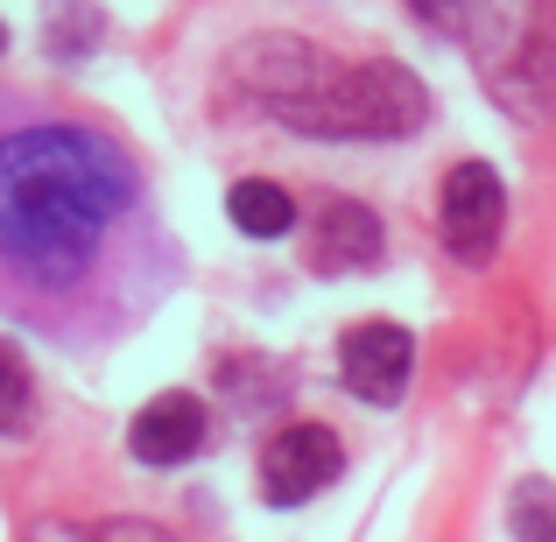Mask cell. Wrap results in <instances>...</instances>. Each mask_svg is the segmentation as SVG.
I'll return each instance as SVG.
<instances>
[{"label":"cell","mask_w":556,"mask_h":542,"mask_svg":"<svg viewBox=\"0 0 556 542\" xmlns=\"http://www.w3.org/2000/svg\"><path fill=\"white\" fill-rule=\"evenodd\" d=\"M184 254L113 127L0 85V311L71 353L127 339Z\"/></svg>","instance_id":"cell-1"},{"label":"cell","mask_w":556,"mask_h":542,"mask_svg":"<svg viewBox=\"0 0 556 542\" xmlns=\"http://www.w3.org/2000/svg\"><path fill=\"white\" fill-rule=\"evenodd\" d=\"M275 121L325 141H394L430 121V92L402 64H353V71H325L303 99L275 106Z\"/></svg>","instance_id":"cell-2"},{"label":"cell","mask_w":556,"mask_h":542,"mask_svg":"<svg viewBox=\"0 0 556 542\" xmlns=\"http://www.w3.org/2000/svg\"><path fill=\"white\" fill-rule=\"evenodd\" d=\"M345 465V444L325 430V423H282V430L261 444V493L275 507H296L311 493H325Z\"/></svg>","instance_id":"cell-3"},{"label":"cell","mask_w":556,"mask_h":542,"mask_svg":"<svg viewBox=\"0 0 556 542\" xmlns=\"http://www.w3.org/2000/svg\"><path fill=\"white\" fill-rule=\"evenodd\" d=\"M339 374L367 408H394L408 394V374H416V339L394 317H367L339 339Z\"/></svg>","instance_id":"cell-4"},{"label":"cell","mask_w":556,"mask_h":542,"mask_svg":"<svg viewBox=\"0 0 556 542\" xmlns=\"http://www.w3.org/2000/svg\"><path fill=\"white\" fill-rule=\"evenodd\" d=\"M437 218H444V247L458 261H493L501 247V218H507V190L486 163H458L444 177V198H437Z\"/></svg>","instance_id":"cell-5"},{"label":"cell","mask_w":556,"mask_h":542,"mask_svg":"<svg viewBox=\"0 0 556 542\" xmlns=\"http://www.w3.org/2000/svg\"><path fill=\"white\" fill-rule=\"evenodd\" d=\"M380 261V218L353 198H325L311 218V268L317 275H359Z\"/></svg>","instance_id":"cell-6"},{"label":"cell","mask_w":556,"mask_h":542,"mask_svg":"<svg viewBox=\"0 0 556 542\" xmlns=\"http://www.w3.org/2000/svg\"><path fill=\"white\" fill-rule=\"evenodd\" d=\"M127 444L141 465H184L204 451V402L198 394H155L135 423H127Z\"/></svg>","instance_id":"cell-7"},{"label":"cell","mask_w":556,"mask_h":542,"mask_svg":"<svg viewBox=\"0 0 556 542\" xmlns=\"http://www.w3.org/2000/svg\"><path fill=\"white\" fill-rule=\"evenodd\" d=\"M226 212H232V226H240L247 240H282V232L296 226V204H289V190H282V184H261V177L232 184Z\"/></svg>","instance_id":"cell-8"},{"label":"cell","mask_w":556,"mask_h":542,"mask_svg":"<svg viewBox=\"0 0 556 542\" xmlns=\"http://www.w3.org/2000/svg\"><path fill=\"white\" fill-rule=\"evenodd\" d=\"M28 416H36V380H28V360L0 339V437L28 430Z\"/></svg>","instance_id":"cell-9"},{"label":"cell","mask_w":556,"mask_h":542,"mask_svg":"<svg viewBox=\"0 0 556 542\" xmlns=\"http://www.w3.org/2000/svg\"><path fill=\"white\" fill-rule=\"evenodd\" d=\"M507 521H515L521 542H556V487L529 479V487L515 493V507H507Z\"/></svg>","instance_id":"cell-10"},{"label":"cell","mask_w":556,"mask_h":542,"mask_svg":"<svg viewBox=\"0 0 556 542\" xmlns=\"http://www.w3.org/2000/svg\"><path fill=\"white\" fill-rule=\"evenodd\" d=\"M408 8H416L430 28H444V36H458V28L472 36V28H479V8H486V0H408Z\"/></svg>","instance_id":"cell-11"},{"label":"cell","mask_w":556,"mask_h":542,"mask_svg":"<svg viewBox=\"0 0 556 542\" xmlns=\"http://www.w3.org/2000/svg\"><path fill=\"white\" fill-rule=\"evenodd\" d=\"M28 542H99V529H71V521H42Z\"/></svg>","instance_id":"cell-12"},{"label":"cell","mask_w":556,"mask_h":542,"mask_svg":"<svg viewBox=\"0 0 556 542\" xmlns=\"http://www.w3.org/2000/svg\"><path fill=\"white\" fill-rule=\"evenodd\" d=\"M99 542H169L163 529H141V521H121V529H99Z\"/></svg>","instance_id":"cell-13"},{"label":"cell","mask_w":556,"mask_h":542,"mask_svg":"<svg viewBox=\"0 0 556 542\" xmlns=\"http://www.w3.org/2000/svg\"><path fill=\"white\" fill-rule=\"evenodd\" d=\"M0 42H8V28H0Z\"/></svg>","instance_id":"cell-14"}]
</instances>
